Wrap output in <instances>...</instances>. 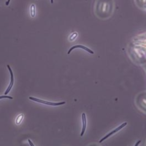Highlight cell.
Wrapping results in <instances>:
<instances>
[{"instance_id": "obj_6", "label": "cell", "mask_w": 146, "mask_h": 146, "mask_svg": "<svg viewBox=\"0 0 146 146\" xmlns=\"http://www.w3.org/2000/svg\"><path fill=\"white\" fill-rule=\"evenodd\" d=\"M82 123H83V127H82V132L80 133V136L83 137L84 135L85 131H86V129L87 126V120H86V113H82Z\"/></svg>"}, {"instance_id": "obj_15", "label": "cell", "mask_w": 146, "mask_h": 146, "mask_svg": "<svg viewBox=\"0 0 146 146\" xmlns=\"http://www.w3.org/2000/svg\"><path fill=\"white\" fill-rule=\"evenodd\" d=\"M145 8L146 9V5H145Z\"/></svg>"}, {"instance_id": "obj_7", "label": "cell", "mask_w": 146, "mask_h": 146, "mask_svg": "<svg viewBox=\"0 0 146 146\" xmlns=\"http://www.w3.org/2000/svg\"><path fill=\"white\" fill-rule=\"evenodd\" d=\"M78 36V32H73V33L70 35V37H69V40H70V41H73L75 39H76Z\"/></svg>"}, {"instance_id": "obj_3", "label": "cell", "mask_w": 146, "mask_h": 146, "mask_svg": "<svg viewBox=\"0 0 146 146\" xmlns=\"http://www.w3.org/2000/svg\"><path fill=\"white\" fill-rule=\"evenodd\" d=\"M126 125H127V122H124V123H123V124H122L120 125V126H118V128L115 129L114 130H113V131H112V132H110L109 134H108V135H107L106 136H105L103 138H102V139L100 140V143H102L103 141H105V139H108V137H110L111 136V135H113V134H115V133L118 132L119 131V130H121V129H123V127H124V126H126Z\"/></svg>"}, {"instance_id": "obj_4", "label": "cell", "mask_w": 146, "mask_h": 146, "mask_svg": "<svg viewBox=\"0 0 146 146\" xmlns=\"http://www.w3.org/2000/svg\"><path fill=\"white\" fill-rule=\"evenodd\" d=\"M7 67L8 68V70H9V71H10V84H9L8 87H7V89H6V91H5V95H7V94H8L9 92H10V91L11 90L12 87H13V84H14V75H13V72L11 68H10V66H9V65H7Z\"/></svg>"}, {"instance_id": "obj_9", "label": "cell", "mask_w": 146, "mask_h": 146, "mask_svg": "<svg viewBox=\"0 0 146 146\" xmlns=\"http://www.w3.org/2000/svg\"><path fill=\"white\" fill-rule=\"evenodd\" d=\"M23 118V114H20V115L18 116L16 118V120H15V124H16L17 125L20 124Z\"/></svg>"}, {"instance_id": "obj_10", "label": "cell", "mask_w": 146, "mask_h": 146, "mask_svg": "<svg viewBox=\"0 0 146 146\" xmlns=\"http://www.w3.org/2000/svg\"><path fill=\"white\" fill-rule=\"evenodd\" d=\"M4 98H7V99H10V100H13V97H10V96H7V95H2V96L0 97V99H4Z\"/></svg>"}, {"instance_id": "obj_2", "label": "cell", "mask_w": 146, "mask_h": 146, "mask_svg": "<svg viewBox=\"0 0 146 146\" xmlns=\"http://www.w3.org/2000/svg\"><path fill=\"white\" fill-rule=\"evenodd\" d=\"M29 99L32 101H35V102L36 103H42L45 104V105H51V106H58V105H64L65 104V102H60V103H53V102H49V101H45V100H40V99L38 98H35V97H29Z\"/></svg>"}, {"instance_id": "obj_1", "label": "cell", "mask_w": 146, "mask_h": 146, "mask_svg": "<svg viewBox=\"0 0 146 146\" xmlns=\"http://www.w3.org/2000/svg\"><path fill=\"white\" fill-rule=\"evenodd\" d=\"M135 104L139 110L146 113V92H142L137 95Z\"/></svg>"}, {"instance_id": "obj_16", "label": "cell", "mask_w": 146, "mask_h": 146, "mask_svg": "<svg viewBox=\"0 0 146 146\" xmlns=\"http://www.w3.org/2000/svg\"><path fill=\"white\" fill-rule=\"evenodd\" d=\"M145 144H146V143H145Z\"/></svg>"}, {"instance_id": "obj_13", "label": "cell", "mask_w": 146, "mask_h": 146, "mask_svg": "<svg viewBox=\"0 0 146 146\" xmlns=\"http://www.w3.org/2000/svg\"><path fill=\"white\" fill-rule=\"evenodd\" d=\"M140 142H141V141H140V140H139V141H138L137 143L136 144H135V145H136V146L138 145H139V143H140Z\"/></svg>"}, {"instance_id": "obj_8", "label": "cell", "mask_w": 146, "mask_h": 146, "mask_svg": "<svg viewBox=\"0 0 146 146\" xmlns=\"http://www.w3.org/2000/svg\"><path fill=\"white\" fill-rule=\"evenodd\" d=\"M30 13H31V16L32 18L35 16V12H36V9H35V5H32L31 6V8H30Z\"/></svg>"}, {"instance_id": "obj_12", "label": "cell", "mask_w": 146, "mask_h": 146, "mask_svg": "<svg viewBox=\"0 0 146 146\" xmlns=\"http://www.w3.org/2000/svg\"><path fill=\"white\" fill-rule=\"evenodd\" d=\"M10 1H11V0H7V2H6V6H8L9 4H10Z\"/></svg>"}, {"instance_id": "obj_14", "label": "cell", "mask_w": 146, "mask_h": 146, "mask_svg": "<svg viewBox=\"0 0 146 146\" xmlns=\"http://www.w3.org/2000/svg\"><path fill=\"white\" fill-rule=\"evenodd\" d=\"M50 2H51V3L53 4V0H50Z\"/></svg>"}, {"instance_id": "obj_5", "label": "cell", "mask_w": 146, "mask_h": 146, "mask_svg": "<svg viewBox=\"0 0 146 146\" xmlns=\"http://www.w3.org/2000/svg\"><path fill=\"white\" fill-rule=\"evenodd\" d=\"M77 48H80V49H84V50H86V51L88 52V53H89L90 54H91V55L94 54V51H92L91 49H90L89 48L83 46V45H81V44H77V45H75V46H73L72 47H71L70 49H69L68 52H67V54L70 55V53H71V52L72 51L73 49H77Z\"/></svg>"}, {"instance_id": "obj_11", "label": "cell", "mask_w": 146, "mask_h": 146, "mask_svg": "<svg viewBox=\"0 0 146 146\" xmlns=\"http://www.w3.org/2000/svg\"><path fill=\"white\" fill-rule=\"evenodd\" d=\"M28 142H29V144H30V145H31V146H34L33 143H32V142L31 141V139H28Z\"/></svg>"}]
</instances>
